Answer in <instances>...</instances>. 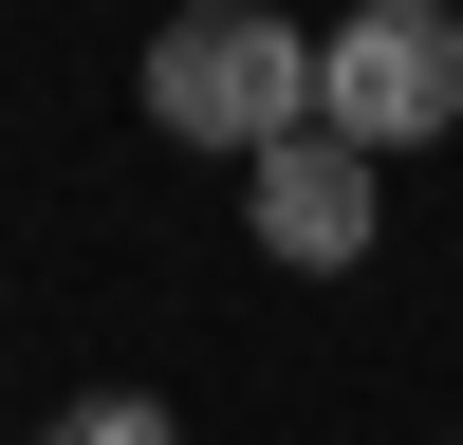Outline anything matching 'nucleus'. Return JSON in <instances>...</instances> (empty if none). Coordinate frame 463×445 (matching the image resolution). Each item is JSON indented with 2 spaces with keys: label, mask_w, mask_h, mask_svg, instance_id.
<instances>
[{
  "label": "nucleus",
  "mask_w": 463,
  "mask_h": 445,
  "mask_svg": "<svg viewBox=\"0 0 463 445\" xmlns=\"http://www.w3.org/2000/svg\"><path fill=\"white\" fill-rule=\"evenodd\" d=\"M148 130H167V148H222V167L297 148V130H316V37H297L279 0H185V19L148 37Z\"/></svg>",
  "instance_id": "obj_1"
},
{
  "label": "nucleus",
  "mask_w": 463,
  "mask_h": 445,
  "mask_svg": "<svg viewBox=\"0 0 463 445\" xmlns=\"http://www.w3.org/2000/svg\"><path fill=\"white\" fill-rule=\"evenodd\" d=\"M316 130H353L371 167H390V148H445V130H463V19H445V0L334 19V37H316Z\"/></svg>",
  "instance_id": "obj_2"
},
{
  "label": "nucleus",
  "mask_w": 463,
  "mask_h": 445,
  "mask_svg": "<svg viewBox=\"0 0 463 445\" xmlns=\"http://www.w3.org/2000/svg\"><path fill=\"white\" fill-rule=\"evenodd\" d=\"M371 185H390V167H371L353 130H297V148L241 167V222H260V260H297V279H353V260H371Z\"/></svg>",
  "instance_id": "obj_3"
},
{
  "label": "nucleus",
  "mask_w": 463,
  "mask_h": 445,
  "mask_svg": "<svg viewBox=\"0 0 463 445\" xmlns=\"http://www.w3.org/2000/svg\"><path fill=\"white\" fill-rule=\"evenodd\" d=\"M37 445H185V427H167V408H148V390H93V408H56V427H37Z\"/></svg>",
  "instance_id": "obj_4"
}]
</instances>
